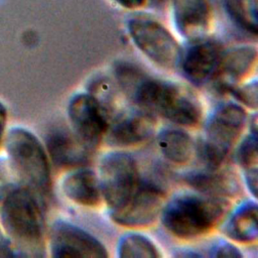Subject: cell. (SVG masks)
<instances>
[{
  "instance_id": "obj_18",
  "label": "cell",
  "mask_w": 258,
  "mask_h": 258,
  "mask_svg": "<svg viewBox=\"0 0 258 258\" xmlns=\"http://www.w3.org/2000/svg\"><path fill=\"white\" fill-rule=\"evenodd\" d=\"M157 145L162 156L176 164L186 163L194 153L191 137L178 129H166L157 137Z\"/></svg>"
},
{
  "instance_id": "obj_16",
  "label": "cell",
  "mask_w": 258,
  "mask_h": 258,
  "mask_svg": "<svg viewBox=\"0 0 258 258\" xmlns=\"http://www.w3.org/2000/svg\"><path fill=\"white\" fill-rule=\"evenodd\" d=\"M62 191L69 200L85 207L98 206L102 197L99 178L89 169L69 174L62 181Z\"/></svg>"
},
{
  "instance_id": "obj_22",
  "label": "cell",
  "mask_w": 258,
  "mask_h": 258,
  "mask_svg": "<svg viewBox=\"0 0 258 258\" xmlns=\"http://www.w3.org/2000/svg\"><path fill=\"white\" fill-rule=\"evenodd\" d=\"M118 255L124 258L160 257L155 244L147 237L139 234H130L123 237L119 242Z\"/></svg>"
},
{
  "instance_id": "obj_27",
  "label": "cell",
  "mask_w": 258,
  "mask_h": 258,
  "mask_svg": "<svg viewBox=\"0 0 258 258\" xmlns=\"http://www.w3.org/2000/svg\"><path fill=\"white\" fill-rule=\"evenodd\" d=\"M119 5L127 9H137L145 5L146 0H115Z\"/></svg>"
},
{
  "instance_id": "obj_17",
  "label": "cell",
  "mask_w": 258,
  "mask_h": 258,
  "mask_svg": "<svg viewBox=\"0 0 258 258\" xmlns=\"http://www.w3.org/2000/svg\"><path fill=\"white\" fill-rule=\"evenodd\" d=\"M197 172L185 177L186 182L198 191L213 198L234 197L239 192L240 186L236 175L230 170Z\"/></svg>"
},
{
  "instance_id": "obj_12",
  "label": "cell",
  "mask_w": 258,
  "mask_h": 258,
  "mask_svg": "<svg viewBox=\"0 0 258 258\" xmlns=\"http://www.w3.org/2000/svg\"><path fill=\"white\" fill-rule=\"evenodd\" d=\"M45 147L50 160L59 168L80 167L90 160L91 150L74 133L63 128L53 129L47 134Z\"/></svg>"
},
{
  "instance_id": "obj_25",
  "label": "cell",
  "mask_w": 258,
  "mask_h": 258,
  "mask_svg": "<svg viewBox=\"0 0 258 258\" xmlns=\"http://www.w3.org/2000/svg\"><path fill=\"white\" fill-rule=\"evenodd\" d=\"M16 255L10 241L0 228V257H11Z\"/></svg>"
},
{
  "instance_id": "obj_10",
  "label": "cell",
  "mask_w": 258,
  "mask_h": 258,
  "mask_svg": "<svg viewBox=\"0 0 258 258\" xmlns=\"http://www.w3.org/2000/svg\"><path fill=\"white\" fill-rule=\"evenodd\" d=\"M49 249L53 257L108 256L105 246L84 229L68 222H55L49 234Z\"/></svg>"
},
{
  "instance_id": "obj_8",
  "label": "cell",
  "mask_w": 258,
  "mask_h": 258,
  "mask_svg": "<svg viewBox=\"0 0 258 258\" xmlns=\"http://www.w3.org/2000/svg\"><path fill=\"white\" fill-rule=\"evenodd\" d=\"M68 115L77 138L88 149L96 148L108 129L107 114L97 99L89 93L74 96Z\"/></svg>"
},
{
  "instance_id": "obj_3",
  "label": "cell",
  "mask_w": 258,
  "mask_h": 258,
  "mask_svg": "<svg viewBox=\"0 0 258 258\" xmlns=\"http://www.w3.org/2000/svg\"><path fill=\"white\" fill-rule=\"evenodd\" d=\"M9 162L23 185L35 197L46 198L51 189L48 158L39 140L24 128L9 130L5 138Z\"/></svg>"
},
{
  "instance_id": "obj_26",
  "label": "cell",
  "mask_w": 258,
  "mask_h": 258,
  "mask_svg": "<svg viewBox=\"0 0 258 258\" xmlns=\"http://www.w3.org/2000/svg\"><path fill=\"white\" fill-rule=\"evenodd\" d=\"M6 122H7V109L5 105L0 102V145L4 139Z\"/></svg>"
},
{
  "instance_id": "obj_5",
  "label": "cell",
  "mask_w": 258,
  "mask_h": 258,
  "mask_svg": "<svg viewBox=\"0 0 258 258\" xmlns=\"http://www.w3.org/2000/svg\"><path fill=\"white\" fill-rule=\"evenodd\" d=\"M245 110L236 104L219 107L210 118L202 145V155L210 168H218L242 133Z\"/></svg>"
},
{
  "instance_id": "obj_4",
  "label": "cell",
  "mask_w": 258,
  "mask_h": 258,
  "mask_svg": "<svg viewBox=\"0 0 258 258\" xmlns=\"http://www.w3.org/2000/svg\"><path fill=\"white\" fill-rule=\"evenodd\" d=\"M225 210L226 205L219 198L180 196L164 208L162 224L171 235L192 239L210 232L221 221Z\"/></svg>"
},
{
  "instance_id": "obj_21",
  "label": "cell",
  "mask_w": 258,
  "mask_h": 258,
  "mask_svg": "<svg viewBox=\"0 0 258 258\" xmlns=\"http://www.w3.org/2000/svg\"><path fill=\"white\" fill-rule=\"evenodd\" d=\"M233 20L244 30L257 34V0H224Z\"/></svg>"
},
{
  "instance_id": "obj_7",
  "label": "cell",
  "mask_w": 258,
  "mask_h": 258,
  "mask_svg": "<svg viewBox=\"0 0 258 258\" xmlns=\"http://www.w3.org/2000/svg\"><path fill=\"white\" fill-rule=\"evenodd\" d=\"M99 183L101 194L111 211L119 208L140 183L135 159L124 152L107 154L100 164Z\"/></svg>"
},
{
  "instance_id": "obj_14",
  "label": "cell",
  "mask_w": 258,
  "mask_h": 258,
  "mask_svg": "<svg viewBox=\"0 0 258 258\" xmlns=\"http://www.w3.org/2000/svg\"><path fill=\"white\" fill-rule=\"evenodd\" d=\"M155 121L148 113H134L115 121L108 133V142L115 146H133L149 139Z\"/></svg>"
},
{
  "instance_id": "obj_24",
  "label": "cell",
  "mask_w": 258,
  "mask_h": 258,
  "mask_svg": "<svg viewBox=\"0 0 258 258\" xmlns=\"http://www.w3.org/2000/svg\"><path fill=\"white\" fill-rule=\"evenodd\" d=\"M211 257L215 258H240L241 252L234 245L230 243H219L211 248L209 253Z\"/></svg>"
},
{
  "instance_id": "obj_2",
  "label": "cell",
  "mask_w": 258,
  "mask_h": 258,
  "mask_svg": "<svg viewBox=\"0 0 258 258\" xmlns=\"http://www.w3.org/2000/svg\"><path fill=\"white\" fill-rule=\"evenodd\" d=\"M2 230L16 255H44V223L35 195L24 185L9 188L1 199Z\"/></svg>"
},
{
  "instance_id": "obj_28",
  "label": "cell",
  "mask_w": 258,
  "mask_h": 258,
  "mask_svg": "<svg viewBox=\"0 0 258 258\" xmlns=\"http://www.w3.org/2000/svg\"><path fill=\"white\" fill-rule=\"evenodd\" d=\"M1 199H2V195H1V189H0V202H1Z\"/></svg>"
},
{
  "instance_id": "obj_1",
  "label": "cell",
  "mask_w": 258,
  "mask_h": 258,
  "mask_svg": "<svg viewBox=\"0 0 258 258\" xmlns=\"http://www.w3.org/2000/svg\"><path fill=\"white\" fill-rule=\"evenodd\" d=\"M118 85L131 102L175 124L196 126L201 120V105L190 92L154 79L136 66L122 71Z\"/></svg>"
},
{
  "instance_id": "obj_13",
  "label": "cell",
  "mask_w": 258,
  "mask_h": 258,
  "mask_svg": "<svg viewBox=\"0 0 258 258\" xmlns=\"http://www.w3.org/2000/svg\"><path fill=\"white\" fill-rule=\"evenodd\" d=\"M172 7L179 33L191 41L203 39L212 19L208 0H172Z\"/></svg>"
},
{
  "instance_id": "obj_19",
  "label": "cell",
  "mask_w": 258,
  "mask_h": 258,
  "mask_svg": "<svg viewBox=\"0 0 258 258\" xmlns=\"http://www.w3.org/2000/svg\"><path fill=\"white\" fill-rule=\"evenodd\" d=\"M226 235L234 241L251 243L257 239V206L247 203L241 206L225 227Z\"/></svg>"
},
{
  "instance_id": "obj_6",
  "label": "cell",
  "mask_w": 258,
  "mask_h": 258,
  "mask_svg": "<svg viewBox=\"0 0 258 258\" xmlns=\"http://www.w3.org/2000/svg\"><path fill=\"white\" fill-rule=\"evenodd\" d=\"M134 44L157 66L172 69L179 63L181 50L174 36L158 21L135 17L127 24Z\"/></svg>"
},
{
  "instance_id": "obj_20",
  "label": "cell",
  "mask_w": 258,
  "mask_h": 258,
  "mask_svg": "<svg viewBox=\"0 0 258 258\" xmlns=\"http://www.w3.org/2000/svg\"><path fill=\"white\" fill-rule=\"evenodd\" d=\"M257 134L251 133L241 143L238 152L237 160L240 166L244 169L245 180L251 194L256 197L257 192Z\"/></svg>"
},
{
  "instance_id": "obj_9",
  "label": "cell",
  "mask_w": 258,
  "mask_h": 258,
  "mask_svg": "<svg viewBox=\"0 0 258 258\" xmlns=\"http://www.w3.org/2000/svg\"><path fill=\"white\" fill-rule=\"evenodd\" d=\"M165 194L149 182H141L130 198L111 211L112 220L123 227H143L151 224L160 214Z\"/></svg>"
},
{
  "instance_id": "obj_23",
  "label": "cell",
  "mask_w": 258,
  "mask_h": 258,
  "mask_svg": "<svg viewBox=\"0 0 258 258\" xmlns=\"http://www.w3.org/2000/svg\"><path fill=\"white\" fill-rule=\"evenodd\" d=\"M224 90L230 93L235 99H237L240 103L246 105L247 107L252 109L257 108V82L256 81L243 86H237V85L228 86L224 88Z\"/></svg>"
},
{
  "instance_id": "obj_11",
  "label": "cell",
  "mask_w": 258,
  "mask_h": 258,
  "mask_svg": "<svg viewBox=\"0 0 258 258\" xmlns=\"http://www.w3.org/2000/svg\"><path fill=\"white\" fill-rule=\"evenodd\" d=\"M223 52L221 44L214 40L192 41L179 60L184 77L195 85L207 83L215 77Z\"/></svg>"
},
{
  "instance_id": "obj_15",
  "label": "cell",
  "mask_w": 258,
  "mask_h": 258,
  "mask_svg": "<svg viewBox=\"0 0 258 258\" xmlns=\"http://www.w3.org/2000/svg\"><path fill=\"white\" fill-rule=\"evenodd\" d=\"M257 50L254 46L243 45L234 47L223 52L220 64L214 78L219 81V86L224 89L228 86L236 85L243 80L255 66Z\"/></svg>"
}]
</instances>
